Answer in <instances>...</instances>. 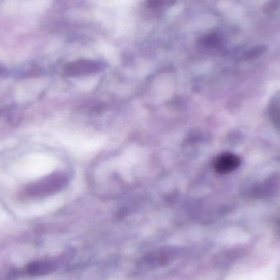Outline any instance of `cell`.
I'll return each mask as SVG.
<instances>
[{"instance_id": "cell-1", "label": "cell", "mask_w": 280, "mask_h": 280, "mask_svg": "<svg viewBox=\"0 0 280 280\" xmlns=\"http://www.w3.org/2000/svg\"><path fill=\"white\" fill-rule=\"evenodd\" d=\"M63 179L59 176H51L44 179L39 182L29 185L25 189V194L28 197H40L47 195L60 188Z\"/></svg>"}, {"instance_id": "cell-2", "label": "cell", "mask_w": 280, "mask_h": 280, "mask_svg": "<svg viewBox=\"0 0 280 280\" xmlns=\"http://www.w3.org/2000/svg\"><path fill=\"white\" fill-rule=\"evenodd\" d=\"M240 158L232 153H223L218 156L214 162V167L218 173L227 174L235 170L240 165Z\"/></svg>"}, {"instance_id": "cell-3", "label": "cell", "mask_w": 280, "mask_h": 280, "mask_svg": "<svg viewBox=\"0 0 280 280\" xmlns=\"http://www.w3.org/2000/svg\"><path fill=\"white\" fill-rule=\"evenodd\" d=\"M98 64L93 61L80 60L71 63L67 68V72L70 75H80L94 72L98 70Z\"/></svg>"}, {"instance_id": "cell-4", "label": "cell", "mask_w": 280, "mask_h": 280, "mask_svg": "<svg viewBox=\"0 0 280 280\" xmlns=\"http://www.w3.org/2000/svg\"><path fill=\"white\" fill-rule=\"evenodd\" d=\"M55 270V263L51 260H38L30 263L26 268L28 274L31 275H47L53 272Z\"/></svg>"}, {"instance_id": "cell-5", "label": "cell", "mask_w": 280, "mask_h": 280, "mask_svg": "<svg viewBox=\"0 0 280 280\" xmlns=\"http://www.w3.org/2000/svg\"><path fill=\"white\" fill-rule=\"evenodd\" d=\"M220 37L217 34H210L202 39V43L207 47H216L220 44Z\"/></svg>"}, {"instance_id": "cell-6", "label": "cell", "mask_w": 280, "mask_h": 280, "mask_svg": "<svg viewBox=\"0 0 280 280\" xmlns=\"http://www.w3.org/2000/svg\"><path fill=\"white\" fill-rule=\"evenodd\" d=\"M265 51V47L264 46H259V47H256V48H253L252 50L249 51L248 53H247V58L248 59H251V58H257V57H259V56L261 55Z\"/></svg>"}, {"instance_id": "cell-7", "label": "cell", "mask_w": 280, "mask_h": 280, "mask_svg": "<svg viewBox=\"0 0 280 280\" xmlns=\"http://www.w3.org/2000/svg\"><path fill=\"white\" fill-rule=\"evenodd\" d=\"M146 2L149 8H160L166 4L168 0H146Z\"/></svg>"}, {"instance_id": "cell-8", "label": "cell", "mask_w": 280, "mask_h": 280, "mask_svg": "<svg viewBox=\"0 0 280 280\" xmlns=\"http://www.w3.org/2000/svg\"><path fill=\"white\" fill-rule=\"evenodd\" d=\"M280 4V0H270V2L268 3L266 6V12H272L275 11L279 8Z\"/></svg>"}, {"instance_id": "cell-9", "label": "cell", "mask_w": 280, "mask_h": 280, "mask_svg": "<svg viewBox=\"0 0 280 280\" xmlns=\"http://www.w3.org/2000/svg\"><path fill=\"white\" fill-rule=\"evenodd\" d=\"M3 72V69H2V68H0V74H1V73Z\"/></svg>"}]
</instances>
